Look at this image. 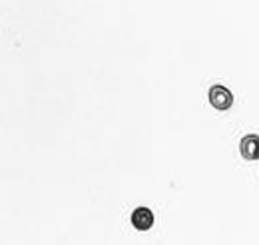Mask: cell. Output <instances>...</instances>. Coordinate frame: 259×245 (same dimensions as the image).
I'll return each mask as SVG.
<instances>
[{
	"label": "cell",
	"mask_w": 259,
	"mask_h": 245,
	"mask_svg": "<svg viewBox=\"0 0 259 245\" xmlns=\"http://www.w3.org/2000/svg\"><path fill=\"white\" fill-rule=\"evenodd\" d=\"M239 153L243 159L247 161H255L259 159V136L257 134H247L241 138L239 142Z\"/></svg>",
	"instance_id": "7a4b0ae2"
},
{
	"label": "cell",
	"mask_w": 259,
	"mask_h": 245,
	"mask_svg": "<svg viewBox=\"0 0 259 245\" xmlns=\"http://www.w3.org/2000/svg\"><path fill=\"white\" fill-rule=\"evenodd\" d=\"M132 225L138 231H148L154 225V214H152V210H148V208L134 210V214H132Z\"/></svg>",
	"instance_id": "3957f363"
},
{
	"label": "cell",
	"mask_w": 259,
	"mask_h": 245,
	"mask_svg": "<svg viewBox=\"0 0 259 245\" xmlns=\"http://www.w3.org/2000/svg\"><path fill=\"white\" fill-rule=\"evenodd\" d=\"M209 104H211L215 110L226 112V110L231 108V104H233V94L229 92L226 86L215 84V86L209 88Z\"/></svg>",
	"instance_id": "6da1fadb"
}]
</instances>
